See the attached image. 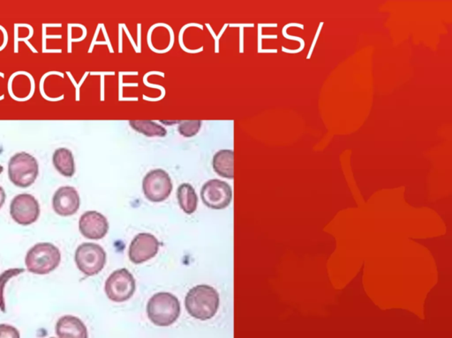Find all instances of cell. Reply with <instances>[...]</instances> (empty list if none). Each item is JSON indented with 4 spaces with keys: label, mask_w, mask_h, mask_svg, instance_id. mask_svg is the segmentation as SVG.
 Listing matches in <instances>:
<instances>
[{
    "label": "cell",
    "mask_w": 452,
    "mask_h": 338,
    "mask_svg": "<svg viewBox=\"0 0 452 338\" xmlns=\"http://www.w3.org/2000/svg\"><path fill=\"white\" fill-rule=\"evenodd\" d=\"M185 305L191 317L201 321H207L218 313L219 295L212 286L196 285L187 293Z\"/></svg>",
    "instance_id": "1"
},
{
    "label": "cell",
    "mask_w": 452,
    "mask_h": 338,
    "mask_svg": "<svg viewBox=\"0 0 452 338\" xmlns=\"http://www.w3.org/2000/svg\"><path fill=\"white\" fill-rule=\"evenodd\" d=\"M182 307L177 297L170 293L154 295L147 305V314L150 322L159 327L174 325L181 315Z\"/></svg>",
    "instance_id": "2"
},
{
    "label": "cell",
    "mask_w": 452,
    "mask_h": 338,
    "mask_svg": "<svg viewBox=\"0 0 452 338\" xmlns=\"http://www.w3.org/2000/svg\"><path fill=\"white\" fill-rule=\"evenodd\" d=\"M61 254L56 246L50 242H41L29 249L25 264L29 273L46 275L53 273L60 266Z\"/></svg>",
    "instance_id": "3"
},
{
    "label": "cell",
    "mask_w": 452,
    "mask_h": 338,
    "mask_svg": "<svg viewBox=\"0 0 452 338\" xmlns=\"http://www.w3.org/2000/svg\"><path fill=\"white\" fill-rule=\"evenodd\" d=\"M39 174L38 160L26 152L18 153L9 163L10 181L20 188H28L36 182Z\"/></svg>",
    "instance_id": "4"
},
{
    "label": "cell",
    "mask_w": 452,
    "mask_h": 338,
    "mask_svg": "<svg viewBox=\"0 0 452 338\" xmlns=\"http://www.w3.org/2000/svg\"><path fill=\"white\" fill-rule=\"evenodd\" d=\"M75 259L78 269L88 277H92L104 269L106 253L100 245L86 242L77 248Z\"/></svg>",
    "instance_id": "5"
},
{
    "label": "cell",
    "mask_w": 452,
    "mask_h": 338,
    "mask_svg": "<svg viewBox=\"0 0 452 338\" xmlns=\"http://www.w3.org/2000/svg\"><path fill=\"white\" fill-rule=\"evenodd\" d=\"M172 189L174 185H172L170 175L164 169H153L143 178V193L147 200L154 203H160L167 200L170 197Z\"/></svg>",
    "instance_id": "6"
},
{
    "label": "cell",
    "mask_w": 452,
    "mask_h": 338,
    "mask_svg": "<svg viewBox=\"0 0 452 338\" xmlns=\"http://www.w3.org/2000/svg\"><path fill=\"white\" fill-rule=\"evenodd\" d=\"M105 293L114 302H124L134 295L136 283L134 276L127 269L114 271L105 282Z\"/></svg>",
    "instance_id": "7"
},
{
    "label": "cell",
    "mask_w": 452,
    "mask_h": 338,
    "mask_svg": "<svg viewBox=\"0 0 452 338\" xmlns=\"http://www.w3.org/2000/svg\"><path fill=\"white\" fill-rule=\"evenodd\" d=\"M201 197L206 207L213 210H223L229 207L233 200V190L227 182L212 179L204 183Z\"/></svg>",
    "instance_id": "8"
},
{
    "label": "cell",
    "mask_w": 452,
    "mask_h": 338,
    "mask_svg": "<svg viewBox=\"0 0 452 338\" xmlns=\"http://www.w3.org/2000/svg\"><path fill=\"white\" fill-rule=\"evenodd\" d=\"M10 214L21 226H31L38 219L40 205L31 194H20L14 198L10 205Z\"/></svg>",
    "instance_id": "9"
},
{
    "label": "cell",
    "mask_w": 452,
    "mask_h": 338,
    "mask_svg": "<svg viewBox=\"0 0 452 338\" xmlns=\"http://www.w3.org/2000/svg\"><path fill=\"white\" fill-rule=\"evenodd\" d=\"M159 247V241L154 235L148 233L136 235L130 247L131 262L135 264L147 262L156 256Z\"/></svg>",
    "instance_id": "10"
},
{
    "label": "cell",
    "mask_w": 452,
    "mask_h": 338,
    "mask_svg": "<svg viewBox=\"0 0 452 338\" xmlns=\"http://www.w3.org/2000/svg\"><path fill=\"white\" fill-rule=\"evenodd\" d=\"M79 229L80 234L90 240H101L108 233V220L100 212H86L80 217Z\"/></svg>",
    "instance_id": "11"
},
{
    "label": "cell",
    "mask_w": 452,
    "mask_h": 338,
    "mask_svg": "<svg viewBox=\"0 0 452 338\" xmlns=\"http://www.w3.org/2000/svg\"><path fill=\"white\" fill-rule=\"evenodd\" d=\"M80 205L78 191L73 187H61L55 192L53 207L55 212L60 216L68 217L78 212Z\"/></svg>",
    "instance_id": "12"
},
{
    "label": "cell",
    "mask_w": 452,
    "mask_h": 338,
    "mask_svg": "<svg viewBox=\"0 0 452 338\" xmlns=\"http://www.w3.org/2000/svg\"><path fill=\"white\" fill-rule=\"evenodd\" d=\"M55 332L58 338H89L86 325L73 315H64L58 319Z\"/></svg>",
    "instance_id": "13"
},
{
    "label": "cell",
    "mask_w": 452,
    "mask_h": 338,
    "mask_svg": "<svg viewBox=\"0 0 452 338\" xmlns=\"http://www.w3.org/2000/svg\"><path fill=\"white\" fill-rule=\"evenodd\" d=\"M234 153L233 150L223 149L219 151L213 157V168L222 178L233 179Z\"/></svg>",
    "instance_id": "14"
},
{
    "label": "cell",
    "mask_w": 452,
    "mask_h": 338,
    "mask_svg": "<svg viewBox=\"0 0 452 338\" xmlns=\"http://www.w3.org/2000/svg\"><path fill=\"white\" fill-rule=\"evenodd\" d=\"M53 161L55 168L65 178H73L75 174V158L69 149L58 148L53 153Z\"/></svg>",
    "instance_id": "15"
},
{
    "label": "cell",
    "mask_w": 452,
    "mask_h": 338,
    "mask_svg": "<svg viewBox=\"0 0 452 338\" xmlns=\"http://www.w3.org/2000/svg\"><path fill=\"white\" fill-rule=\"evenodd\" d=\"M177 197L179 207L186 214H193L196 211L198 197L194 187L189 183H182L179 186Z\"/></svg>",
    "instance_id": "16"
},
{
    "label": "cell",
    "mask_w": 452,
    "mask_h": 338,
    "mask_svg": "<svg viewBox=\"0 0 452 338\" xmlns=\"http://www.w3.org/2000/svg\"><path fill=\"white\" fill-rule=\"evenodd\" d=\"M130 126L146 137L164 138L167 135V129L152 120L130 121Z\"/></svg>",
    "instance_id": "17"
},
{
    "label": "cell",
    "mask_w": 452,
    "mask_h": 338,
    "mask_svg": "<svg viewBox=\"0 0 452 338\" xmlns=\"http://www.w3.org/2000/svg\"><path fill=\"white\" fill-rule=\"evenodd\" d=\"M24 271V269L16 268V269H10L9 271H6L5 273H3L1 275H0V310L4 312V313H5L6 312V302L5 297H4V293H5V288L7 282H9L11 278L16 277V276L21 273H23Z\"/></svg>",
    "instance_id": "18"
},
{
    "label": "cell",
    "mask_w": 452,
    "mask_h": 338,
    "mask_svg": "<svg viewBox=\"0 0 452 338\" xmlns=\"http://www.w3.org/2000/svg\"><path fill=\"white\" fill-rule=\"evenodd\" d=\"M203 122L196 121H181L178 127L179 134L185 138H192L200 131Z\"/></svg>",
    "instance_id": "19"
},
{
    "label": "cell",
    "mask_w": 452,
    "mask_h": 338,
    "mask_svg": "<svg viewBox=\"0 0 452 338\" xmlns=\"http://www.w3.org/2000/svg\"><path fill=\"white\" fill-rule=\"evenodd\" d=\"M0 338H21V334L14 326L0 325Z\"/></svg>",
    "instance_id": "20"
},
{
    "label": "cell",
    "mask_w": 452,
    "mask_h": 338,
    "mask_svg": "<svg viewBox=\"0 0 452 338\" xmlns=\"http://www.w3.org/2000/svg\"><path fill=\"white\" fill-rule=\"evenodd\" d=\"M288 28H286V26H285V27H284V28H283V31H282L283 36H284L286 39L295 40V41L300 42V47L298 50H288V49H286V48L283 47L282 48V50L284 51V53H290V54H295V53H301V51H303L304 50V48H305L304 40L303 38H298V36H289L288 34V33H286V31H288Z\"/></svg>",
    "instance_id": "21"
},
{
    "label": "cell",
    "mask_w": 452,
    "mask_h": 338,
    "mask_svg": "<svg viewBox=\"0 0 452 338\" xmlns=\"http://www.w3.org/2000/svg\"><path fill=\"white\" fill-rule=\"evenodd\" d=\"M323 24H325V23H323V22H321V23H320V25H319V28L317 29V34H315L313 43H312V45L310 47V53H308V57H307L308 60H310L311 56H312V53H313L315 47V45H317V40L319 38L320 33H321Z\"/></svg>",
    "instance_id": "22"
},
{
    "label": "cell",
    "mask_w": 452,
    "mask_h": 338,
    "mask_svg": "<svg viewBox=\"0 0 452 338\" xmlns=\"http://www.w3.org/2000/svg\"><path fill=\"white\" fill-rule=\"evenodd\" d=\"M6 198V191L0 186V209L2 208L4 204H5Z\"/></svg>",
    "instance_id": "23"
},
{
    "label": "cell",
    "mask_w": 452,
    "mask_h": 338,
    "mask_svg": "<svg viewBox=\"0 0 452 338\" xmlns=\"http://www.w3.org/2000/svg\"><path fill=\"white\" fill-rule=\"evenodd\" d=\"M3 171H4V168L3 166H1V165H0V174H2Z\"/></svg>",
    "instance_id": "24"
},
{
    "label": "cell",
    "mask_w": 452,
    "mask_h": 338,
    "mask_svg": "<svg viewBox=\"0 0 452 338\" xmlns=\"http://www.w3.org/2000/svg\"><path fill=\"white\" fill-rule=\"evenodd\" d=\"M51 338H55V337H51Z\"/></svg>",
    "instance_id": "25"
}]
</instances>
